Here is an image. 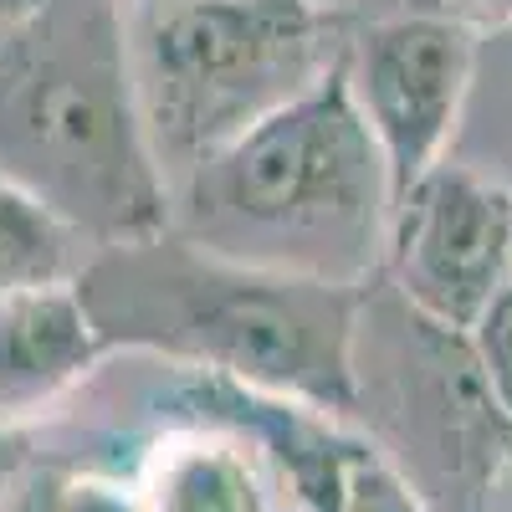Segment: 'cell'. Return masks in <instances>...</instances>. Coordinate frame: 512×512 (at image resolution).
Here are the masks:
<instances>
[{
    "label": "cell",
    "mask_w": 512,
    "mask_h": 512,
    "mask_svg": "<svg viewBox=\"0 0 512 512\" xmlns=\"http://www.w3.org/2000/svg\"><path fill=\"white\" fill-rule=\"evenodd\" d=\"M103 349H144L185 374L354 415L359 292L277 277L164 231L93 251L72 282Z\"/></svg>",
    "instance_id": "6da1fadb"
},
{
    "label": "cell",
    "mask_w": 512,
    "mask_h": 512,
    "mask_svg": "<svg viewBox=\"0 0 512 512\" xmlns=\"http://www.w3.org/2000/svg\"><path fill=\"white\" fill-rule=\"evenodd\" d=\"M390 221V169L338 67L169 190V231L190 246L349 292L384 272Z\"/></svg>",
    "instance_id": "7a4b0ae2"
},
{
    "label": "cell",
    "mask_w": 512,
    "mask_h": 512,
    "mask_svg": "<svg viewBox=\"0 0 512 512\" xmlns=\"http://www.w3.org/2000/svg\"><path fill=\"white\" fill-rule=\"evenodd\" d=\"M0 180L93 251L169 231L123 0H41L0 47Z\"/></svg>",
    "instance_id": "3957f363"
},
{
    "label": "cell",
    "mask_w": 512,
    "mask_h": 512,
    "mask_svg": "<svg viewBox=\"0 0 512 512\" xmlns=\"http://www.w3.org/2000/svg\"><path fill=\"white\" fill-rule=\"evenodd\" d=\"M123 26L139 118L169 190L344 57L333 21L303 0H123Z\"/></svg>",
    "instance_id": "277c9868"
},
{
    "label": "cell",
    "mask_w": 512,
    "mask_h": 512,
    "mask_svg": "<svg viewBox=\"0 0 512 512\" xmlns=\"http://www.w3.org/2000/svg\"><path fill=\"white\" fill-rule=\"evenodd\" d=\"M354 410L374 420L379 451L431 512H482L512 451V420L497 410L461 333L425 323L374 282L354 313Z\"/></svg>",
    "instance_id": "5b68a950"
},
{
    "label": "cell",
    "mask_w": 512,
    "mask_h": 512,
    "mask_svg": "<svg viewBox=\"0 0 512 512\" xmlns=\"http://www.w3.org/2000/svg\"><path fill=\"white\" fill-rule=\"evenodd\" d=\"M472 52L477 36L436 11L384 16L344 41L338 72H344V88L369 139L379 144L395 200L420 175L446 164L466 82H472Z\"/></svg>",
    "instance_id": "8992f818"
},
{
    "label": "cell",
    "mask_w": 512,
    "mask_h": 512,
    "mask_svg": "<svg viewBox=\"0 0 512 512\" xmlns=\"http://www.w3.org/2000/svg\"><path fill=\"white\" fill-rule=\"evenodd\" d=\"M384 272L425 323L466 333L512 282V200L456 164H436L395 200Z\"/></svg>",
    "instance_id": "52a82bcc"
},
{
    "label": "cell",
    "mask_w": 512,
    "mask_h": 512,
    "mask_svg": "<svg viewBox=\"0 0 512 512\" xmlns=\"http://www.w3.org/2000/svg\"><path fill=\"white\" fill-rule=\"evenodd\" d=\"M169 405L185 425L149 446L134 482L139 512H277L272 461L236 415L226 379L190 374Z\"/></svg>",
    "instance_id": "ba28073f"
},
{
    "label": "cell",
    "mask_w": 512,
    "mask_h": 512,
    "mask_svg": "<svg viewBox=\"0 0 512 512\" xmlns=\"http://www.w3.org/2000/svg\"><path fill=\"white\" fill-rule=\"evenodd\" d=\"M103 344L72 287L0 303V431L77 390Z\"/></svg>",
    "instance_id": "9c48e42d"
},
{
    "label": "cell",
    "mask_w": 512,
    "mask_h": 512,
    "mask_svg": "<svg viewBox=\"0 0 512 512\" xmlns=\"http://www.w3.org/2000/svg\"><path fill=\"white\" fill-rule=\"evenodd\" d=\"M446 164L466 169L512 200V31L477 36L472 82H466Z\"/></svg>",
    "instance_id": "30bf717a"
},
{
    "label": "cell",
    "mask_w": 512,
    "mask_h": 512,
    "mask_svg": "<svg viewBox=\"0 0 512 512\" xmlns=\"http://www.w3.org/2000/svg\"><path fill=\"white\" fill-rule=\"evenodd\" d=\"M88 256V241H77L57 216L0 180V303L47 287H72Z\"/></svg>",
    "instance_id": "8fae6325"
},
{
    "label": "cell",
    "mask_w": 512,
    "mask_h": 512,
    "mask_svg": "<svg viewBox=\"0 0 512 512\" xmlns=\"http://www.w3.org/2000/svg\"><path fill=\"white\" fill-rule=\"evenodd\" d=\"M333 512H431V507L420 502V492L374 446L359 441L349 466H344V487H338Z\"/></svg>",
    "instance_id": "7c38bea8"
},
{
    "label": "cell",
    "mask_w": 512,
    "mask_h": 512,
    "mask_svg": "<svg viewBox=\"0 0 512 512\" xmlns=\"http://www.w3.org/2000/svg\"><path fill=\"white\" fill-rule=\"evenodd\" d=\"M461 338H466V349H472V364L487 384V395L512 420V282L492 297V303L482 308V318Z\"/></svg>",
    "instance_id": "4fadbf2b"
},
{
    "label": "cell",
    "mask_w": 512,
    "mask_h": 512,
    "mask_svg": "<svg viewBox=\"0 0 512 512\" xmlns=\"http://www.w3.org/2000/svg\"><path fill=\"white\" fill-rule=\"evenodd\" d=\"M21 512H139L134 492H123L98 477H52L36 482L21 502Z\"/></svg>",
    "instance_id": "5bb4252c"
},
{
    "label": "cell",
    "mask_w": 512,
    "mask_h": 512,
    "mask_svg": "<svg viewBox=\"0 0 512 512\" xmlns=\"http://www.w3.org/2000/svg\"><path fill=\"white\" fill-rule=\"evenodd\" d=\"M431 11L456 21L472 36H492V31H512V0H431Z\"/></svg>",
    "instance_id": "9a60e30c"
},
{
    "label": "cell",
    "mask_w": 512,
    "mask_h": 512,
    "mask_svg": "<svg viewBox=\"0 0 512 512\" xmlns=\"http://www.w3.org/2000/svg\"><path fill=\"white\" fill-rule=\"evenodd\" d=\"M482 512H512V451L497 466V477H492V487L482 497Z\"/></svg>",
    "instance_id": "2e32d148"
},
{
    "label": "cell",
    "mask_w": 512,
    "mask_h": 512,
    "mask_svg": "<svg viewBox=\"0 0 512 512\" xmlns=\"http://www.w3.org/2000/svg\"><path fill=\"white\" fill-rule=\"evenodd\" d=\"M36 6L41 0H0V47H6V41L36 16Z\"/></svg>",
    "instance_id": "e0dca14e"
},
{
    "label": "cell",
    "mask_w": 512,
    "mask_h": 512,
    "mask_svg": "<svg viewBox=\"0 0 512 512\" xmlns=\"http://www.w3.org/2000/svg\"><path fill=\"white\" fill-rule=\"evenodd\" d=\"M303 6H313L318 16H333L338 6H349V0H303Z\"/></svg>",
    "instance_id": "ac0fdd59"
}]
</instances>
